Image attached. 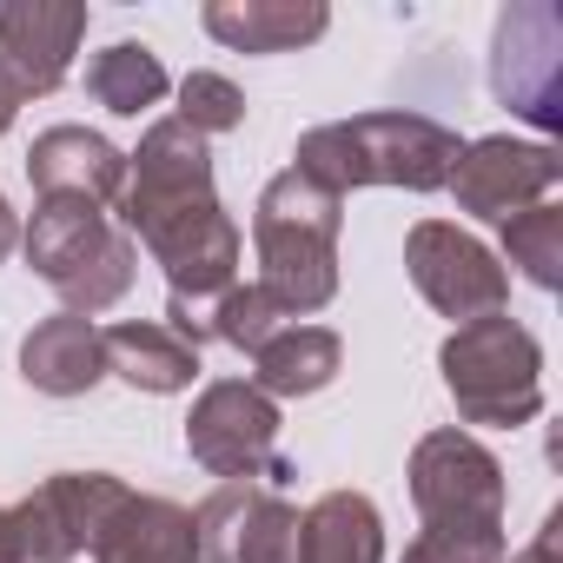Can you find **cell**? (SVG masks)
Here are the masks:
<instances>
[{
    "instance_id": "cell-28",
    "label": "cell",
    "mask_w": 563,
    "mask_h": 563,
    "mask_svg": "<svg viewBox=\"0 0 563 563\" xmlns=\"http://www.w3.org/2000/svg\"><path fill=\"white\" fill-rule=\"evenodd\" d=\"M21 245V219H14V206H8V192H0V265H8V252Z\"/></svg>"
},
{
    "instance_id": "cell-9",
    "label": "cell",
    "mask_w": 563,
    "mask_h": 563,
    "mask_svg": "<svg viewBox=\"0 0 563 563\" xmlns=\"http://www.w3.org/2000/svg\"><path fill=\"white\" fill-rule=\"evenodd\" d=\"M120 497H126V484L113 471H54L8 510L14 563H74L80 550H93V537Z\"/></svg>"
},
{
    "instance_id": "cell-2",
    "label": "cell",
    "mask_w": 563,
    "mask_h": 563,
    "mask_svg": "<svg viewBox=\"0 0 563 563\" xmlns=\"http://www.w3.org/2000/svg\"><path fill=\"white\" fill-rule=\"evenodd\" d=\"M339 232H345V199L319 192L292 166L265 179L252 206V252H258V286L286 306V319H312L339 299Z\"/></svg>"
},
{
    "instance_id": "cell-14",
    "label": "cell",
    "mask_w": 563,
    "mask_h": 563,
    "mask_svg": "<svg viewBox=\"0 0 563 563\" xmlns=\"http://www.w3.org/2000/svg\"><path fill=\"white\" fill-rule=\"evenodd\" d=\"M27 179L41 199H87L107 212L126 192V153L93 126H47L27 146Z\"/></svg>"
},
{
    "instance_id": "cell-21",
    "label": "cell",
    "mask_w": 563,
    "mask_h": 563,
    "mask_svg": "<svg viewBox=\"0 0 563 563\" xmlns=\"http://www.w3.org/2000/svg\"><path fill=\"white\" fill-rule=\"evenodd\" d=\"M166 67H159V54L146 47V41H113V47H100L93 60H87V93H93V107H107V113H120V120H140L146 107H159L166 100Z\"/></svg>"
},
{
    "instance_id": "cell-12",
    "label": "cell",
    "mask_w": 563,
    "mask_h": 563,
    "mask_svg": "<svg viewBox=\"0 0 563 563\" xmlns=\"http://www.w3.org/2000/svg\"><path fill=\"white\" fill-rule=\"evenodd\" d=\"M556 179H563V153H556L550 140L484 133V140H471V146L457 153V166H451L444 192H451L471 219L504 225V219H517V212L543 206V199L556 192Z\"/></svg>"
},
{
    "instance_id": "cell-8",
    "label": "cell",
    "mask_w": 563,
    "mask_h": 563,
    "mask_svg": "<svg viewBox=\"0 0 563 563\" xmlns=\"http://www.w3.org/2000/svg\"><path fill=\"white\" fill-rule=\"evenodd\" d=\"M405 272H411L418 299L431 312L457 319V325L490 319L510 299V272L497 265V252L484 239H471L464 225H451V219H418L405 232Z\"/></svg>"
},
{
    "instance_id": "cell-4",
    "label": "cell",
    "mask_w": 563,
    "mask_h": 563,
    "mask_svg": "<svg viewBox=\"0 0 563 563\" xmlns=\"http://www.w3.org/2000/svg\"><path fill=\"white\" fill-rule=\"evenodd\" d=\"M438 372L464 424L517 431L543 411V345L504 312L457 325L438 352Z\"/></svg>"
},
{
    "instance_id": "cell-3",
    "label": "cell",
    "mask_w": 563,
    "mask_h": 563,
    "mask_svg": "<svg viewBox=\"0 0 563 563\" xmlns=\"http://www.w3.org/2000/svg\"><path fill=\"white\" fill-rule=\"evenodd\" d=\"M21 252L60 292V306L80 319L113 312L140 278V245L120 232L113 212H100L87 199H41L34 219L21 225Z\"/></svg>"
},
{
    "instance_id": "cell-23",
    "label": "cell",
    "mask_w": 563,
    "mask_h": 563,
    "mask_svg": "<svg viewBox=\"0 0 563 563\" xmlns=\"http://www.w3.org/2000/svg\"><path fill=\"white\" fill-rule=\"evenodd\" d=\"M292 319H286V306H278L265 286H258V278H252V286H232L219 306H212V319H206V339H219V345H232V352H258L272 332H286Z\"/></svg>"
},
{
    "instance_id": "cell-26",
    "label": "cell",
    "mask_w": 563,
    "mask_h": 563,
    "mask_svg": "<svg viewBox=\"0 0 563 563\" xmlns=\"http://www.w3.org/2000/svg\"><path fill=\"white\" fill-rule=\"evenodd\" d=\"M556 537H563V510H550V517H543V530L530 537V550H510L504 563H556Z\"/></svg>"
},
{
    "instance_id": "cell-27",
    "label": "cell",
    "mask_w": 563,
    "mask_h": 563,
    "mask_svg": "<svg viewBox=\"0 0 563 563\" xmlns=\"http://www.w3.org/2000/svg\"><path fill=\"white\" fill-rule=\"evenodd\" d=\"M21 107H27V87L14 80V67H8V60H0V133L21 120Z\"/></svg>"
},
{
    "instance_id": "cell-19",
    "label": "cell",
    "mask_w": 563,
    "mask_h": 563,
    "mask_svg": "<svg viewBox=\"0 0 563 563\" xmlns=\"http://www.w3.org/2000/svg\"><path fill=\"white\" fill-rule=\"evenodd\" d=\"M107 345V372L126 378L133 391H153V398H173V391H192L199 378V352L186 339H173L159 319H126V325H107L100 332Z\"/></svg>"
},
{
    "instance_id": "cell-13",
    "label": "cell",
    "mask_w": 563,
    "mask_h": 563,
    "mask_svg": "<svg viewBox=\"0 0 563 563\" xmlns=\"http://www.w3.org/2000/svg\"><path fill=\"white\" fill-rule=\"evenodd\" d=\"M87 41V0H0V60L34 93L67 87L74 54Z\"/></svg>"
},
{
    "instance_id": "cell-24",
    "label": "cell",
    "mask_w": 563,
    "mask_h": 563,
    "mask_svg": "<svg viewBox=\"0 0 563 563\" xmlns=\"http://www.w3.org/2000/svg\"><path fill=\"white\" fill-rule=\"evenodd\" d=\"M173 120H186L199 140L232 133V126H245V93H239V80H225V74L199 67V74H186V80H179V113H173Z\"/></svg>"
},
{
    "instance_id": "cell-6",
    "label": "cell",
    "mask_w": 563,
    "mask_h": 563,
    "mask_svg": "<svg viewBox=\"0 0 563 563\" xmlns=\"http://www.w3.org/2000/svg\"><path fill=\"white\" fill-rule=\"evenodd\" d=\"M411 504L438 530H504V464L471 431H424L411 451Z\"/></svg>"
},
{
    "instance_id": "cell-18",
    "label": "cell",
    "mask_w": 563,
    "mask_h": 563,
    "mask_svg": "<svg viewBox=\"0 0 563 563\" xmlns=\"http://www.w3.org/2000/svg\"><path fill=\"white\" fill-rule=\"evenodd\" d=\"M345 372V339L332 325H306L292 319L286 332H272L258 352H252V385L278 405V398H312L325 391L332 378Z\"/></svg>"
},
{
    "instance_id": "cell-15",
    "label": "cell",
    "mask_w": 563,
    "mask_h": 563,
    "mask_svg": "<svg viewBox=\"0 0 563 563\" xmlns=\"http://www.w3.org/2000/svg\"><path fill=\"white\" fill-rule=\"evenodd\" d=\"M199 27L225 54H299V47L325 41L332 8L325 0H206Z\"/></svg>"
},
{
    "instance_id": "cell-11",
    "label": "cell",
    "mask_w": 563,
    "mask_h": 563,
    "mask_svg": "<svg viewBox=\"0 0 563 563\" xmlns=\"http://www.w3.org/2000/svg\"><path fill=\"white\" fill-rule=\"evenodd\" d=\"M199 563H299V504L258 477L212 484L192 510Z\"/></svg>"
},
{
    "instance_id": "cell-17",
    "label": "cell",
    "mask_w": 563,
    "mask_h": 563,
    "mask_svg": "<svg viewBox=\"0 0 563 563\" xmlns=\"http://www.w3.org/2000/svg\"><path fill=\"white\" fill-rule=\"evenodd\" d=\"M21 378L47 398H87L107 378V345L100 325L80 312H54L21 339Z\"/></svg>"
},
{
    "instance_id": "cell-20",
    "label": "cell",
    "mask_w": 563,
    "mask_h": 563,
    "mask_svg": "<svg viewBox=\"0 0 563 563\" xmlns=\"http://www.w3.org/2000/svg\"><path fill=\"white\" fill-rule=\"evenodd\" d=\"M299 563H385V517L365 490H325L299 510Z\"/></svg>"
},
{
    "instance_id": "cell-5",
    "label": "cell",
    "mask_w": 563,
    "mask_h": 563,
    "mask_svg": "<svg viewBox=\"0 0 563 563\" xmlns=\"http://www.w3.org/2000/svg\"><path fill=\"white\" fill-rule=\"evenodd\" d=\"M186 451L219 484L258 477L272 490H286V477H292V464L278 457V405L252 378H212L192 398V411H186Z\"/></svg>"
},
{
    "instance_id": "cell-16",
    "label": "cell",
    "mask_w": 563,
    "mask_h": 563,
    "mask_svg": "<svg viewBox=\"0 0 563 563\" xmlns=\"http://www.w3.org/2000/svg\"><path fill=\"white\" fill-rule=\"evenodd\" d=\"M93 563H199V543H192V510L173 504V497H146V490H126L100 537H93Z\"/></svg>"
},
{
    "instance_id": "cell-29",
    "label": "cell",
    "mask_w": 563,
    "mask_h": 563,
    "mask_svg": "<svg viewBox=\"0 0 563 563\" xmlns=\"http://www.w3.org/2000/svg\"><path fill=\"white\" fill-rule=\"evenodd\" d=\"M0 563H14V543H8V510H0Z\"/></svg>"
},
{
    "instance_id": "cell-22",
    "label": "cell",
    "mask_w": 563,
    "mask_h": 563,
    "mask_svg": "<svg viewBox=\"0 0 563 563\" xmlns=\"http://www.w3.org/2000/svg\"><path fill=\"white\" fill-rule=\"evenodd\" d=\"M504 258L530 278L537 292H556L563 286V206L543 199V206L504 219Z\"/></svg>"
},
{
    "instance_id": "cell-7",
    "label": "cell",
    "mask_w": 563,
    "mask_h": 563,
    "mask_svg": "<svg viewBox=\"0 0 563 563\" xmlns=\"http://www.w3.org/2000/svg\"><path fill=\"white\" fill-rule=\"evenodd\" d=\"M490 93L537 133L563 126V14L550 0H517L490 34Z\"/></svg>"
},
{
    "instance_id": "cell-25",
    "label": "cell",
    "mask_w": 563,
    "mask_h": 563,
    "mask_svg": "<svg viewBox=\"0 0 563 563\" xmlns=\"http://www.w3.org/2000/svg\"><path fill=\"white\" fill-rule=\"evenodd\" d=\"M504 556H510L504 530H438V523H424L405 543V563H504Z\"/></svg>"
},
{
    "instance_id": "cell-1",
    "label": "cell",
    "mask_w": 563,
    "mask_h": 563,
    "mask_svg": "<svg viewBox=\"0 0 563 563\" xmlns=\"http://www.w3.org/2000/svg\"><path fill=\"white\" fill-rule=\"evenodd\" d=\"M457 153H464V140L431 113H358V120H325V126L299 133L292 173L332 199H345L358 186L444 192Z\"/></svg>"
},
{
    "instance_id": "cell-10",
    "label": "cell",
    "mask_w": 563,
    "mask_h": 563,
    "mask_svg": "<svg viewBox=\"0 0 563 563\" xmlns=\"http://www.w3.org/2000/svg\"><path fill=\"white\" fill-rule=\"evenodd\" d=\"M219 199L212 192V146L186 120H153L140 133V153H126V192H120V232L140 239L173 212H192Z\"/></svg>"
}]
</instances>
